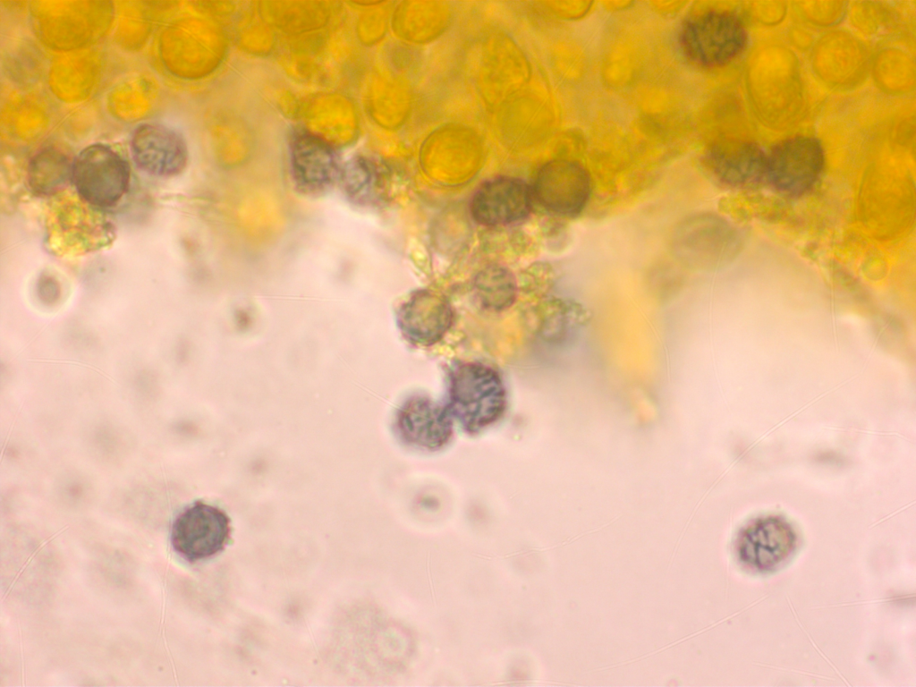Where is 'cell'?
Listing matches in <instances>:
<instances>
[{
  "label": "cell",
  "mask_w": 916,
  "mask_h": 687,
  "mask_svg": "<svg viewBox=\"0 0 916 687\" xmlns=\"http://www.w3.org/2000/svg\"><path fill=\"white\" fill-rule=\"evenodd\" d=\"M444 403L464 432L476 435L502 419L507 391L493 367L478 361L458 362L447 372Z\"/></svg>",
  "instance_id": "obj_1"
},
{
  "label": "cell",
  "mask_w": 916,
  "mask_h": 687,
  "mask_svg": "<svg viewBox=\"0 0 916 687\" xmlns=\"http://www.w3.org/2000/svg\"><path fill=\"white\" fill-rule=\"evenodd\" d=\"M746 39L742 22L725 11H708L690 18L679 35L684 55L703 67L729 63L743 50Z\"/></svg>",
  "instance_id": "obj_2"
},
{
  "label": "cell",
  "mask_w": 916,
  "mask_h": 687,
  "mask_svg": "<svg viewBox=\"0 0 916 687\" xmlns=\"http://www.w3.org/2000/svg\"><path fill=\"white\" fill-rule=\"evenodd\" d=\"M128 163L110 147H86L72 161V182L82 200L100 208L115 206L130 185Z\"/></svg>",
  "instance_id": "obj_3"
},
{
  "label": "cell",
  "mask_w": 916,
  "mask_h": 687,
  "mask_svg": "<svg viewBox=\"0 0 916 687\" xmlns=\"http://www.w3.org/2000/svg\"><path fill=\"white\" fill-rule=\"evenodd\" d=\"M825 163L820 142L799 135L781 140L767 155L766 180L778 192L799 197L819 179Z\"/></svg>",
  "instance_id": "obj_4"
},
{
  "label": "cell",
  "mask_w": 916,
  "mask_h": 687,
  "mask_svg": "<svg viewBox=\"0 0 916 687\" xmlns=\"http://www.w3.org/2000/svg\"><path fill=\"white\" fill-rule=\"evenodd\" d=\"M231 520L217 506L196 501L182 511L171 528V545L189 563L210 558L230 539Z\"/></svg>",
  "instance_id": "obj_5"
},
{
  "label": "cell",
  "mask_w": 916,
  "mask_h": 687,
  "mask_svg": "<svg viewBox=\"0 0 916 687\" xmlns=\"http://www.w3.org/2000/svg\"><path fill=\"white\" fill-rule=\"evenodd\" d=\"M797 535L793 525L777 515L762 516L743 526L736 539L738 560L758 572L779 569L796 550Z\"/></svg>",
  "instance_id": "obj_6"
},
{
  "label": "cell",
  "mask_w": 916,
  "mask_h": 687,
  "mask_svg": "<svg viewBox=\"0 0 916 687\" xmlns=\"http://www.w3.org/2000/svg\"><path fill=\"white\" fill-rule=\"evenodd\" d=\"M394 427L403 444L428 452L445 447L454 435V420L445 403L424 394H413L403 402Z\"/></svg>",
  "instance_id": "obj_7"
},
{
  "label": "cell",
  "mask_w": 916,
  "mask_h": 687,
  "mask_svg": "<svg viewBox=\"0 0 916 687\" xmlns=\"http://www.w3.org/2000/svg\"><path fill=\"white\" fill-rule=\"evenodd\" d=\"M591 191L589 173L575 161L556 159L538 172L533 195L548 211L575 216L587 205Z\"/></svg>",
  "instance_id": "obj_8"
},
{
  "label": "cell",
  "mask_w": 916,
  "mask_h": 687,
  "mask_svg": "<svg viewBox=\"0 0 916 687\" xmlns=\"http://www.w3.org/2000/svg\"><path fill=\"white\" fill-rule=\"evenodd\" d=\"M290 174L295 189L319 196L338 182L343 165L335 150L321 138L299 132L290 145Z\"/></svg>",
  "instance_id": "obj_9"
},
{
  "label": "cell",
  "mask_w": 916,
  "mask_h": 687,
  "mask_svg": "<svg viewBox=\"0 0 916 687\" xmlns=\"http://www.w3.org/2000/svg\"><path fill=\"white\" fill-rule=\"evenodd\" d=\"M533 192L523 181L500 176L486 181L471 201L473 219L486 226L506 225L526 218L532 207Z\"/></svg>",
  "instance_id": "obj_10"
},
{
  "label": "cell",
  "mask_w": 916,
  "mask_h": 687,
  "mask_svg": "<svg viewBox=\"0 0 916 687\" xmlns=\"http://www.w3.org/2000/svg\"><path fill=\"white\" fill-rule=\"evenodd\" d=\"M712 175L732 188H751L766 179L767 154L757 144L739 139H722L705 152Z\"/></svg>",
  "instance_id": "obj_11"
},
{
  "label": "cell",
  "mask_w": 916,
  "mask_h": 687,
  "mask_svg": "<svg viewBox=\"0 0 916 687\" xmlns=\"http://www.w3.org/2000/svg\"><path fill=\"white\" fill-rule=\"evenodd\" d=\"M403 338L417 346L439 343L450 330L454 313L448 301L435 291L423 289L403 301L396 315Z\"/></svg>",
  "instance_id": "obj_12"
},
{
  "label": "cell",
  "mask_w": 916,
  "mask_h": 687,
  "mask_svg": "<svg viewBox=\"0 0 916 687\" xmlns=\"http://www.w3.org/2000/svg\"><path fill=\"white\" fill-rule=\"evenodd\" d=\"M131 151L140 170L160 177L178 174L188 159L183 139L176 131L154 123L137 127L131 137Z\"/></svg>",
  "instance_id": "obj_13"
},
{
  "label": "cell",
  "mask_w": 916,
  "mask_h": 687,
  "mask_svg": "<svg viewBox=\"0 0 916 687\" xmlns=\"http://www.w3.org/2000/svg\"><path fill=\"white\" fill-rule=\"evenodd\" d=\"M385 179L377 162L367 157H355L343 165L338 182L349 201L369 207L382 200Z\"/></svg>",
  "instance_id": "obj_14"
},
{
  "label": "cell",
  "mask_w": 916,
  "mask_h": 687,
  "mask_svg": "<svg viewBox=\"0 0 916 687\" xmlns=\"http://www.w3.org/2000/svg\"><path fill=\"white\" fill-rule=\"evenodd\" d=\"M72 162L61 150L45 148L30 160L27 181L31 191L38 196H51L72 182Z\"/></svg>",
  "instance_id": "obj_15"
},
{
  "label": "cell",
  "mask_w": 916,
  "mask_h": 687,
  "mask_svg": "<svg viewBox=\"0 0 916 687\" xmlns=\"http://www.w3.org/2000/svg\"><path fill=\"white\" fill-rule=\"evenodd\" d=\"M473 286L477 301L488 310H505L512 305L516 297L513 276L500 266H490L481 270Z\"/></svg>",
  "instance_id": "obj_16"
},
{
  "label": "cell",
  "mask_w": 916,
  "mask_h": 687,
  "mask_svg": "<svg viewBox=\"0 0 916 687\" xmlns=\"http://www.w3.org/2000/svg\"><path fill=\"white\" fill-rule=\"evenodd\" d=\"M38 293L44 301H54L59 294V286L55 279L43 276L38 282Z\"/></svg>",
  "instance_id": "obj_17"
}]
</instances>
